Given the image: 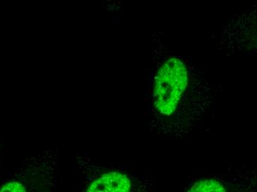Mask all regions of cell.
Listing matches in <instances>:
<instances>
[{"label": "cell", "instance_id": "7a4b0ae2", "mask_svg": "<svg viewBox=\"0 0 257 192\" xmlns=\"http://www.w3.org/2000/svg\"><path fill=\"white\" fill-rule=\"evenodd\" d=\"M131 182L127 176L117 172L107 173L95 180L89 187L88 191L126 192L130 191Z\"/></svg>", "mask_w": 257, "mask_h": 192}, {"label": "cell", "instance_id": "3957f363", "mask_svg": "<svg viewBox=\"0 0 257 192\" xmlns=\"http://www.w3.org/2000/svg\"><path fill=\"white\" fill-rule=\"evenodd\" d=\"M190 191L197 192H211V191H225V188L222 186L220 182L213 179H205L196 182Z\"/></svg>", "mask_w": 257, "mask_h": 192}, {"label": "cell", "instance_id": "277c9868", "mask_svg": "<svg viewBox=\"0 0 257 192\" xmlns=\"http://www.w3.org/2000/svg\"><path fill=\"white\" fill-rule=\"evenodd\" d=\"M0 191L23 192L26 191V188L20 182H12L3 185L0 188Z\"/></svg>", "mask_w": 257, "mask_h": 192}, {"label": "cell", "instance_id": "6da1fadb", "mask_svg": "<svg viewBox=\"0 0 257 192\" xmlns=\"http://www.w3.org/2000/svg\"><path fill=\"white\" fill-rule=\"evenodd\" d=\"M188 84L187 69L177 58L168 59L155 79L154 102L157 110L170 115L176 110Z\"/></svg>", "mask_w": 257, "mask_h": 192}]
</instances>
